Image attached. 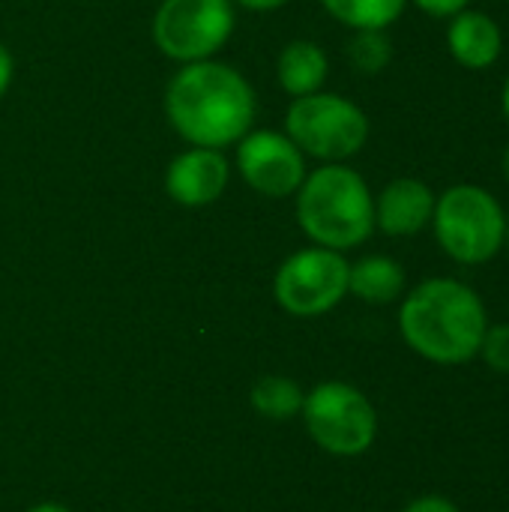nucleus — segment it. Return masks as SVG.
I'll return each mask as SVG.
<instances>
[{
  "label": "nucleus",
  "instance_id": "obj_1",
  "mask_svg": "<svg viewBox=\"0 0 509 512\" xmlns=\"http://www.w3.org/2000/svg\"><path fill=\"white\" fill-rule=\"evenodd\" d=\"M258 99L252 84L228 63H183L165 87V117L192 147H231L255 123Z\"/></svg>",
  "mask_w": 509,
  "mask_h": 512
},
{
  "label": "nucleus",
  "instance_id": "obj_2",
  "mask_svg": "<svg viewBox=\"0 0 509 512\" xmlns=\"http://www.w3.org/2000/svg\"><path fill=\"white\" fill-rule=\"evenodd\" d=\"M402 339L414 354L438 366H462L480 354L489 315L480 294L447 276L411 288L399 309Z\"/></svg>",
  "mask_w": 509,
  "mask_h": 512
},
{
  "label": "nucleus",
  "instance_id": "obj_3",
  "mask_svg": "<svg viewBox=\"0 0 509 512\" xmlns=\"http://www.w3.org/2000/svg\"><path fill=\"white\" fill-rule=\"evenodd\" d=\"M297 222L315 246L354 249L375 231L372 189L345 162H324L297 189Z\"/></svg>",
  "mask_w": 509,
  "mask_h": 512
},
{
  "label": "nucleus",
  "instance_id": "obj_4",
  "mask_svg": "<svg viewBox=\"0 0 509 512\" xmlns=\"http://www.w3.org/2000/svg\"><path fill=\"white\" fill-rule=\"evenodd\" d=\"M507 213L501 201L477 183H456L438 195L432 231L456 264H489L504 249Z\"/></svg>",
  "mask_w": 509,
  "mask_h": 512
},
{
  "label": "nucleus",
  "instance_id": "obj_5",
  "mask_svg": "<svg viewBox=\"0 0 509 512\" xmlns=\"http://www.w3.org/2000/svg\"><path fill=\"white\" fill-rule=\"evenodd\" d=\"M285 135L321 162H345L357 156L369 141L366 111L339 93L297 96L285 114Z\"/></svg>",
  "mask_w": 509,
  "mask_h": 512
},
{
  "label": "nucleus",
  "instance_id": "obj_6",
  "mask_svg": "<svg viewBox=\"0 0 509 512\" xmlns=\"http://www.w3.org/2000/svg\"><path fill=\"white\" fill-rule=\"evenodd\" d=\"M303 423L312 441L333 456H360L378 438V414L363 390L324 381L303 399Z\"/></svg>",
  "mask_w": 509,
  "mask_h": 512
},
{
  "label": "nucleus",
  "instance_id": "obj_7",
  "mask_svg": "<svg viewBox=\"0 0 509 512\" xmlns=\"http://www.w3.org/2000/svg\"><path fill=\"white\" fill-rule=\"evenodd\" d=\"M234 0H162L153 15L156 48L177 60H210L234 33Z\"/></svg>",
  "mask_w": 509,
  "mask_h": 512
},
{
  "label": "nucleus",
  "instance_id": "obj_8",
  "mask_svg": "<svg viewBox=\"0 0 509 512\" xmlns=\"http://www.w3.org/2000/svg\"><path fill=\"white\" fill-rule=\"evenodd\" d=\"M351 264L336 249L309 246L282 261L273 279L276 303L297 318H315L336 309L348 294Z\"/></svg>",
  "mask_w": 509,
  "mask_h": 512
},
{
  "label": "nucleus",
  "instance_id": "obj_9",
  "mask_svg": "<svg viewBox=\"0 0 509 512\" xmlns=\"http://www.w3.org/2000/svg\"><path fill=\"white\" fill-rule=\"evenodd\" d=\"M237 171L246 186L264 198H291L306 180V156L285 135L273 129L246 132L237 141Z\"/></svg>",
  "mask_w": 509,
  "mask_h": 512
},
{
  "label": "nucleus",
  "instance_id": "obj_10",
  "mask_svg": "<svg viewBox=\"0 0 509 512\" xmlns=\"http://www.w3.org/2000/svg\"><path fill=\"white\" fill-rule=\"evenodd\" d=\"M228 177H231V168L222 150L189 147L171 159L165 171V192L171 201L183 207H207L222 198Z\"/></svg>",
  "mask_w": 509,
  "mask_h": 512
},
{
  "label": "nucleus",
  "instance_id": "obj_11",
  "mask_svg": "<svg viewBox=\"0 0 509 512\" xmlns=\"http://www.w3.org/2000/svg\"><path fill=\"white\" fill-rule=\"evenodd\" d=\"M435 192L417 177L390 180L375 198V228L387 237H414L432 225Z\"/></svg>",
  "mask_w": 509,
  "mask_h": 512
},
{
  "label": "nucleus",
  "instance_id": "obj_12",
  "mask_svg": "<svg viewBox=\"0 0 509 512\" xmlns=\"http://www.w3.org/2000/svg\"><path fill=\"white\" fill-rule=\"evenodd\" d=\"M447 48L453 60L471 72L489 69L498 63L504 51V33L501 24L480 9H462L447 24Z\"/></svg>",
  "mask_w": 509,
  "mask_h": 512
},
{
  "label": "nucleus",
  "instance_id": "obj_13",
  "mask_svg": "<svg viewBox=\"0 0 509 512\" xmlns=\"http://www.w3.org/2000/svg\"><path fill=\"white\" fill-rule=\"evenodd\" d=\"M327 72H330V60H327L324 48L318 42H309V39L288 42L276 60L279 87L294 99L318 93L327 81Z\"/></svg>",
  "mask_w": 509,
  "mask_h": 512
},
{
  "label": "nucleus",
  "instance_id": "obj_14",
  "mask_svg": "<svg viewBox=\"0 0 509 512\" xmlns=\"http://www.w3.org/2000/svg\"><path fill=\"white\" fill-rule=\"evenodd\" d=\"M348 294L372 306H387L405 294V270L390 255H366L348 270Z\"/></svg>",
  "mask_w": 509,
  "mask_h": 512
},
{
  "label": "nucleus",
  "instance_id": "obj_15",
  "mask_svg": "<svg viewBox=\"0 0 509 512\" xmlns=\"http://www.w3.org/2000/svg\"><path fill=\"white\" fill-rule=\"evenodd\" d=\"M321 6L351 30H387L399 21L408 0H321Z\"/></svg>",
  "mask_w": 509,
  "mask_h": 512
},
{
  "label": "nucleus",
  "instance_id": "obj_16",
  "mask_svg": "<svg viewBox=\"0 0 509 512\" xmlns=\"http://www.w3.org/2000/svg\"><path fill=\"white\" fill-rule=\"evenodd\" d=\"M252 408L258 417L264 420H273V423H285L291 420L294 414L303 411V399L306 393L300 390L297 381L291 378H282V375H267L261 378L255 387H252Z\"/></svg>",
  "mask_w": 509,
  "mask_h": 512
},
{
  "label": "nucleus",
  "instance_id": "obj_17",
  "mask_svg": "<svg viewBox=\"0 0 509 512\" xmlns=\"http://www.w3.org/2000/svg\"><path fill=\"white\" fill-rule=\"evenodd\" d=\"M348 60L360 75H378L393 60V42L387 30H354L348 42Z\"/></svg>",
  "mask_w": 509,
  "mask_h": 512
},
{
  "label": "nucleus",
  "instance_id": "obj_18",
  "mask_svg": "<svg viewBox=\"0 0 509 512\" xmlns=\"http://www.w3.org/2000/svg\"><path fill=\"white\" fill-rule=\"evenodd\" d=\"M477 357H483L489 369L509 375V324H489Z\"/></svg>",
  "mask_w": 509,
  "mask_h": 512
},
{
  "label": "nucleus",
  "instance_id": "obj_19",
  "mask_svg": "<svg viewBox=\"0 0 509 512\" xmlns=\"http://www.w3.org/2000/svg\"><path fill=\"white\" fill-rule=\"evenodd\" d=\"M408 3H414L420 12H426L432 18H453L456 12L468 9L471 0H408Z\"/></svg>",
  "mask_w": 509,
  "mask_h": 512
},
{
  "label": "nucleus",
  "instance_id": "obj_20",
  "mask_svg": "<svg viewBox=\"0 0 509 512\" xmlns=\"http://www.w3.org/2000/svg\"><path fill=\"white\" fill-rule=\"evenodd\" d=\"M402 512H459V507L453 501L441 498V495H423V498L411 501Z\"/></svg>",
  "mask_w": 509,
  "mask_h": 512
},
{
  "label": "nucleus",
  "instance_id": "obj_21",
  "mask_svg": "<svg viewBox=\"0 0 509 512\" xmlns=\"http://www.w3.org/2000/svg\"><path fill=\"white\" fill-rule=\"evenodd\" d=\"M12 72H15V60H12L9 48L0 42V96L9 90V84H12Z\"/></svg>",
  "mask_w": 509,
  "mask_h": 512
},
{
  "label": "nucleus",
  "instance_id": "obj_22",
  "mask_svg": "<svg viewBox=\"0 0 509 512\" xmlns=\"http://www.w3.org/2000/svg\"><path fill=\"white\" fill-rule=\"evenodd\" d=\"M234 3L249 12H273V9H282L288 0H234Z\"/></svg>",
  "mask_w": 509,
  "mask_h": 512
},
{
  "label": "nucleus",
  "instance_id": "obj_23",
  "mask_svg": "<svg viewBox=\"0 0 509 512\" xmlns=\"http://www.w3.org/2000/svg\"><path fill=\"white\" fill-rule=\"evenodd\" d=\"M27 512H72L66 510V507H60V504H39V507H33V510Z\"/></svg>",
  "mask_w": 509,
  "mask_h": 512
},
{
  "label": "nucleus",
  "instance_id": "obj_24",
  "mask_svg": "<svg viewBox=\"0 0 509 512\" xmlns=\"http://www.w3.org/2000/svg\"><path fill=\"white\" fill-rule=\"evenodd\" d=\"M501 108H504V117L509 120V75L504 81V90H501Z\"/></svg>",
  "mask_w": 509,
  "mask_h": 512
},
{
  "label": "nucleus",
  "instance_id": "obj_25",
  "mask_svg": "<svg viewBox=\"0 0 509 512\" xmlns=\"http://www.w3.org/2000/svg\"><path fill=\"white\" fill-rule=\"evenodd\" d=\"M501 168H504V177H507L509 183V141L507 147H504V156H501Z\"/></svg>",
  "mask_w": 509,
  "mask_h": 512
},
{
  "label": "nucleus",
  "instance_id": "obj_26",
  "mask_svg": "<svg viewBox=\"0 0 509 512\" xmlns=\"http://www.w3.org/2000/svg\"><path fill=\"white\" fill-rule=\"evenodd\" d=\"M504 249H507V255H509V213H507V228H504Z\"/></svg>",
  "mask_w": 509,
  "mask_h": 512
}]
</instances>
